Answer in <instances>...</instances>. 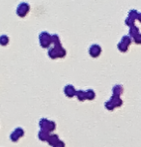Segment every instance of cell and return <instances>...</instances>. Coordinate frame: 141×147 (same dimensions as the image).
Returning <instances> with one entry per match:
<instances>
[{
  "mask_svg": "<svg viewBox=\"0 0 141 147\" xmlns=\"http://www.w3.org/2000/svg\"><path fill=\"white\" fill-rule=\"evenodd\" d=\"M0 42L2 43V45H6L8 43V38L7 37H2V38L0 39Z\"/></svg>",
  "mask_w": 141,
  "mask_h": 147,
  "instance_id": "52a82bcc",
  "label": "cell"
},
{
  "mask_svg": "<svg viewBox=\"0 0 141 147\" xmlns=\"http://www.w3.org/2000/svg\"><path fill=\"white\" fill-rule=\"evenodd\" d=\"M29 9L30 7L27 3H20L17 9V13L19 17H25L27 13L29 12Z\"/></svg>",
  "mask_w": 141,
  "mask_h": 147,
  "instance_id": "6da1fadb",
  "label": "cell"
},
{
  "mask_svg": "<svg viewBox=\"0 0 141 147\" xmlns=\"http://www.w3.org/2000/svg\"><path fill=\"white\" fill-rule=\"evenodd\" d=\"M130 34L132 35V37H135L139 34V31H138V28L136 27L135 25H132L130 26Z\"/></svg>",
  "mask_w": 141,
  "mask_h": 147,
  "instance_id": "277c9868",
  "label": "cell"
},
{
  "mask_svg": "<svg viewBox=\"0 0 141 147\" xmlns=\"http://www.w3.org/2000/svg\"><path fill=\"white\" fill-rule=\"evenodd\" d=\"M90 53L93 56H98L99 54L101 53V48H99L98 46H93L92 48L90 49Z\"/></svg>",
  "mask_w": 141,
  "mask_h": 147,
  "instance_id": "3957f363",
  "label": "cell"
},
{
  "mask_svg": "<svg viewBox=\"0 0 141 147\" xmlns=\"http://www.w3.org/2000/svg\"><path fill=\"white\" fill-rule=\"evenodd\" d=\"M134 42L136 44H141V34H138L137 36L134 37Z\"/></svg>",
  "mask_w": 141,
  "mask_h": 147,
  "instance_id": "8992f818",
  "label": "cell"
},
{
  "mask_svg": "<svg viewBox=\"0 0 141 147\" xmlns=\"http://www.w3.org/2000/svg\"><path fill=\"white\" fill-rule=\"evenodd\" d=\"M121 44L123 45H125L126 47H128L129 45L130 44V37H128V36H125V37H123V39H122V42H121Z\"/></svg>",
  "mask_w": 141,
  "mask_h": 147,
  "instance_id": "5b68a950",
  "label": "cell"
},
{
  "mask_svg": "<svg viewBox=\"0 0 141 147\" xmlns=\"http://www.w3.org/2000/svg\"><path fill=\"white\" fill-rule=\"evenodd\" d=\"M138 20H139L140 22H141V13H139V14H138Z\"/></svg>",
  "mask_w": 141,
  "mask_h": 147,
  "instance_id": "ba28073f",
  "label": "cell"
},
{
  "mask_svg": "<svg viewBox=\"0 0 141 147\" xmlns=\"http://www.w3.org/2000/svg\"><path fill=\"white\" fill-rule=\"evenodd\" d=\"M138 14H139V13H138L137 11H135V10H132V11H130L129 17H128V18L126 20V23H127V24L130 25V26L134 25L135 20L138 18Z\"/></svg>",
  "mask_w": 141,
  "mask_h": 147,
  "instance_id": "7a4b0ae2",
  "label": "cell"
}]
</instances>
